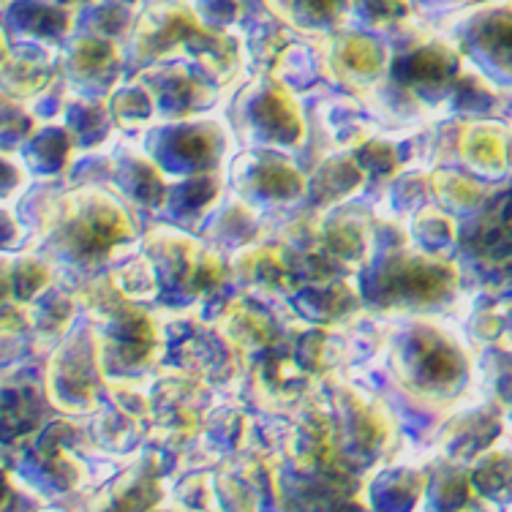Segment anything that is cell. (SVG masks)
Returning <instances> with one entry per match:
<instances>
[{
  "label": "cell",
  "instance_id": "obj_1",
  "mask_svg": "<svg viewBox=\"0 0 512 512\" xmlns=\"http://www.w3.org/2000/svg\"><path fill=\"white\" fill-rule=\"evenodd\" d=\"M267 3H270V9L284 14L292 22L319 25V22L335 20L346 9L349 0H267Z\"/></svg>",
  "mask_w": 512,
  "mask_h": 512
}]
</instances>
